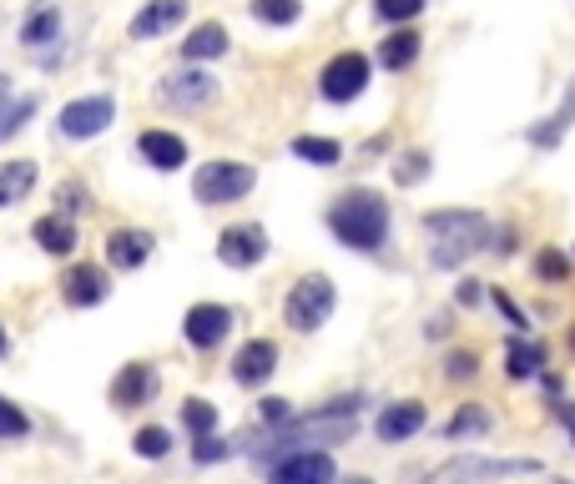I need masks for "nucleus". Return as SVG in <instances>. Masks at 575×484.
Returning a JSON list of instances; mask_svg holds the SVG:
<instances>
[{
    "label": "nucleus",
    "mask_w": 575,
    "mask_h": 484,
    "mask_svg": "<svg viewBox=\"0 0 575 484\" xmlns=\"http://www.w3.org/2000/svg\"><path fill=\"white\" fill-rule=\"evenodd\" d=\"M131 449H137V459H167L172 455V434L162 429V424H146V429H137Z\"/></svg>",
    "instance_id": "nucleus-31"
},
{
    "label": "nucleus",
    "mask_w": 575,
    "mask_h": 484,
    "mask_svg": "<svg viewBox=\"0 0 575 484\" xmlns=\"http://www.w3.org/2000/svg\"><path fill=\"white\" fill-rule=\"evenodd\" d=\"M480 439V434H490V414H484L480 404H459V414L445 424V439Z\"/></svg>",
    "instance_id": "nucleus-29"
},
{
    "label": "nucleus",
    "mask_w": 575,
    "mask_h": 484,
    "mask_svg": "<svg viewBox=\"0 0 575 484\" xmlns=\"http://www.w3.org/2000/svg\"><path fill=\"white\" fill-rule=\"evenodd\" d=\"M298 162H308V167H339L343 162V146L333 142V137H293V146H288Z\"/></svg>",
    "instance_id": "nucleus-26"
},
{
    "label": "nucleus",
    "mask_w": 575,
    "mask_h": 484,
    "mask_svg": "<svg viewBox=\"0 0 575 484\" xmlns=\"http://www.w3.org/2000/svg\"><path fill=\"white\" fill-rule=\"evenodd\" d=\"M237 445H227V439H218V434H208V439H192V459L197 464H218V459H227Z\"/></svg>",
    "instance_id": "nucleus-38"
},
{
    "label": "nucleus",
    "mask_w": 575,
    "mask_h": 484,
    "mask_svg": "<svg viewBox=\"0 0 575 484\" xmlns=\"http://www.w3.org/2000/svg\"><path fill=\"white\" fill-rule=\"evenodd\" d=\"M419 51H424V36H419L414 26H394L389 36L379 40V66L384 71H409V66L419 61Z\"/></svg>",
    "instance_id": "nucleus-20"
},
{
    "label": "nucleus",
    "mask_w": 575,
    "mask_h": 484,
    "mask_svg": "<svg viewBox=\"0 0 575 484\" xmlns=\"http://www.w3.org/2000/svg\"><path fill=\"white\" fill-rule=\"evenodd\" d=\"M183 21H187V0H146L142 11L131 15L127 36L131 40H157V36H167V31H177Z\"/></svg>",
    "instance_id": "nucleus-16"
},
{
    "label": "nucleus",
    "mask_w": 575,
    "mask_h": 484,
    "mask_svg": "<svg viewBox=\"0 0 575 484\" xmlns=\"http://www.w3.org/2000/svg\"><path fill=\"white\" fill-rule=\"evenodd\" d=\"M480 298H484V288L474 283V278H465V283L455 288V303H459V308H480Z\"/></svg>",
    "instance_id": "nucleus-41"
},
{
    "label": "nucleus",
    "mask_w": 575,
    "mask_h": 484,
    "mask_svg": "<svg viewBox=\"0 0 575 484\" xmlns=\"http://www.w3.org/2000/svg\"><path fill=\"white\" fill-rule=\"evenodd\" d=\"M157 389H162L157 368L137 358V364H121V374L112 379V404H117V409H142V404L157 399Z\"/></svg>",
    "instance_id": "nucleus-13"
},
{
    "label": "nucleus",
    "mask_w": 575,
    "mask_h": 484,
    "mask_svg": "<svg viewBox=\"0 0 575 484\" xmlns=\"http://www.w3.org/2000/svg\"><path fill=\"white\" fill-rule=\"evenodd\" d=\"M31 237L40 243V252H51V258H71L77 252V217H66V212H46V217H36V227H31Z\"/></svg>",
    "instance_id": "nucleus-19"
},
{
    "label": "nucleus",
    "mask_w": 575,
    "mask_h": 484,
    "mask_svg": "<svg viewBox=\"0 0 575 484\" xmlns=\"http://www.w3.org/2000/svg\"><path fill=\"white\" fill-rule=\"evenodd\" d=\"M152 248H157V237L146 233V227H117V233H106V262L117 273H137L152 258Z\"/></svg>",
    "instance_id": "nucleus-15"
},
{
    "label": "nucleus",
    "mask_w": 575,
    "mask_h": 484,
    "mask_svg": "<svg viewBox=\"0 0 575 484\" xmlns=\"http://www.w3.org/2000/svg\"><path fill=\"white\" fill-rule=\"evenodd\" d=\"M424 339H449V314H434L430 323H424Z\"/></svg>",
    "instance_id": "nucleus-44"
},
{
    "label": "nucleus",
    "mask_w": 575,
    "mask_h": 484,
    "mask_svg": "<svg viewBox=\"0 0 575 484\" xmlns=\"http://www.w3.org/2000/svg\"><path fill=\"white\" fill-rule=\"evenodd\" d=\"M571 354H575V328H571Z\"/></svg>",
    "instance_id": "nucleus-47"
},
{
    "label": "nucleus",
    "mask_w": 575,
    "mask_h": 484,
    "mask_svg": "<svg viewBox=\"0 0 575 484\" xmlns=\"http://www.w3.org/2000/svg\"><path fill=\"white\" fill-rule=\"evenodd\" d=\"M349 484H374V480H349Z\"/></svg>",
    "instance_id": "nucleus-48"
},
{
    "label": "nucleus",
    "mask_w": 575,
    "mask_h": 484,
    "mask_svg": "<svg viewBox=\"0 0 575 484\" xmlns=\"http://www.w3.org/2000/svg\"><path fill=\"white\" fill-rule=\"evenodd\" d=\"M61 40V11L56 5H36V11L21 21V46L40 51V46H56Z\"/></svg>",
    "instance_id": "nucleus-24"
},
{
    "label": "nucleus",
    "mask_w": 575,
    "mask_h": 484,
    "mask_svg": "<svg viewBox=\"0 0 575 484\" xmlns=\"http://www.w3.org/2000/svg\"><path fill=\"white\" fill-rule=\"evenodd\" d=\"M490 298H495V308H500V314H505V323H511L515 333H525V328H530V318H525V308H520V303H515L505 288H495V293H490Z\"/></svg>",
    "instance_id": "nucleus-39"
},
{
    "label": "nucleus",
    "mask_w": 575,
    "mask_h": 484,
    "mask_svg": "<svg viewBox=\"0 0 575 484\" xmlns=\"http://www.w3.org/2000/svg\"><path fill=\"white\" fill-rule=\"evenodd\" d=\"M324 223L349 252H368V258H374V252L389 243L394 212H389V202H384V192H374V187H349V192H339L328 202Z\"/></svg>",
    "instance_id": "nucleus-1"
},
{
    "label": "nucleus",
    "mask_w": 575,
    "mask_h": 484,
    "mask_svg": "<svg viewBox=\"0 0 575 484\" xmlns=\"http://www.w3.org/2000/svg\"><path fill=\"white\" fill-rule=\"evenodd\" d=\"M273 368H278V343L273 339H248L233 354V383H243V389H262V383L273 379Z\"/></svg>",
    "instance_id": "nucleus-12"
},
{
    "label": "nucleus",
    "mask_w": 575,
    "mask_h": 484,
    "mask_svg": "<svg viewBox=\"0 0 575 484\" xmlns=\"http://www.w3.org/2000/svg\"><path fill=\"white\" fill-rule=\"evenodd\" d=\"M112 121H117V102L96 92V96H77V102H66L61 117H56V131H61L66 142H92V137H102Z\"/></svg>",
    "instance_id": "nucleus-7"
},
{
    "label": "nucleus",
    "mask_w": 575,
    "mask_h": 484,
    "mask_svg": "<svg viewBox=\"0 0 575 484\" xmlns=\"http://www.w3.org/2000/svg\"><path fill=\"white\" fill-rule=\"evenodd\" d=\"M253 21H262V26H293L303 15V0H253L248 5Z\"/></svg>",
    "instance_id": "nucleus-27"
},
{
    "label": "nucleus",
    "mask_w": 575,
    "mask_h": 484,
    "mask_svg": "<svg viewBox=\"0 0 575 484\" xmlns=\"http://www.w3.org/2000/svg\"><path fill=\"white\" fill-rule=\"evenodd\" d=\"M258 187V172L248 162H233V157H218V162H202L192 172V197L202 208H227V202H243V197Z\"/></svg>",
    "instance_id": "nucleus-4"
},
{
    "label": "nucleus",
    "mask_w": 575,
    "mask_h": 484,
    "mask_svg": "<svg viewBox=\"0 0 575 484\" xmlns=\"http://www.w3.org/2000/svg\"><path fill=\"white\" fill-rule=\"evenodd\" d=\"M36 106H40L36 92H31V96H15V102L5 106V111H0V142H5V137H15V131L26 127V121L36 117Z\"/></svg>",
    "instance_id": "nucleus-32"
},
{
    "label": "nucleus",
    "mask_w": 575,
    "mask_h": 484,
    "mask_svg": "<svg viewBox=\"0 0 575 484\" xmlns=\"http://www.w3.org/2000/svg\"><path fill=\"white\" fill-rule=\"evenodd\" d=\"M424 5H430V0H374V15L389 21V26H404V21H414Z\"/></svg>",
    "instance_id": "nucleus-34"
},
{
    "label": "nucleus",
    "mask_w": 575,
    "mask_h": 484,
    "mask_svg": "<svg viewBox=\"0 0 575 484\" xmlns=\"http://www.w3.org/2000/svg\"><path fill=\"white\" fill-rule=\"evenodd\" d=\"M258 420L268 424V429H283V424H293V409H288V399H262Z\"/></svg>",
    "instance_id": "nucleus-40"
},
{
    "label": "nucleus",
    "mask_w": 575,
    "mask_h": 484,
    "mask_svg": "<svg viewBox=\"0 0 575 484\" xmlns=\"http://www.w3.org/2000/svg\"><path fill=\"white\" fill-rule=\"evenodd\" d=\"M424 233L434 237L430 243V262L439 273H455L474 252L495 248V223L474 208H439V212H424Z\"/></svg>",
    "instance_id": "nucleus-2"
},
{
    "label": "nucleus",
    "mask_w": 575,
    "mask_h": 484,
    "mask_svg": "<svg viewBox=\"0 0 575 484\" xmlns=\"http://www.w3.org/2000/svg\"><path fill=\"white\" fill-rule=\"evenodd\" d=\"M26 434H31V420L0 393V439H26Z\"/></svg>",
    "instance_id": "nucleus-37"
},
{
    "label": "nucleus",
    "mask_w": 575,
    "mask_h": 484,
    "mask_svg": "<svg viewBox=\"0 0 575 484\" xmlns=\"http://www.w3.org/2000/svg\"><path fill=\"white\" fill-rule=\"evenodd\" d=\"M262 258H268V233H262V223H233L218 237V262H223V268H258Z\"/></svg>",
    "instance_id": "nucleus-11"
},
{
    "label": "nucleus",
    "mask_w": 575,
    "mask_h": 484,
    "mask_svg": "<svg viewBox=\"0 0 575 484\" xmlns=\"http://www.w3.org/2000/svg\"><path fill=\"white\" fill-rule=\"evenodd\" d=\"M515 248H520V233H515V227H500V233H495V252H500V258H511Z\"/></svg>",
    "instance_id": "nucleus-42"
},
{
    "label": "nucleus",
    "mask_w": 575,
    "mask_h": 484,
    "mask_svg": "<svg viewBox=\"0 0 575 484\" xmlns=\"http://www.w3.org/2000/svg\"><path fill=\"white\" fill-rule=\"evenodd\" d=\"M430 172H434V157L424 152V146H414V152H404V157L394 162V182H399V187H419Z\"/></svg>",
    "instance_id": "nucleus-30"
},
{
    "label": "nucleus",
    "mask_w": 575,
    "mask_h": 484,
    "mask_svg": "<svg viewBox=\"0 0 575 484\" xmlns=\"http://www.w3.org/2000/svg\"><path fill=\"white\" fill-rule=\"evenodd\" d=\"M11 106V76H0V111Z\"/></svg>",
    "instance_id": "nucleus-45"
},
{
    "label": "nucleus",
    "mask_w": 575,
    "mask_h": 484,
    "mask_svg": "<svg viewBox=\"0 0 575 484\" xmlns=\"http://www.w3.org/2000/svg\"><path fill=\"white\" fill-rule=\"evenodd\" d=\"M36 182H40V167H36L31 157L0 162V208H15V202H26Z\"/></svg>",
    "instance_id": "nucleus-21"
},
{
    "label": "nucleus",
    "mask_w": 575,
    "mask_h": 484,
    "mask_svg": "<svg viewBox=\"0 0 575 484\" xmlns=\"http://www.w3.org/2000/svg\"><path fill=\"white\" fill-rule=\"evenodd\" d=\"M218 56H227V31L218 26V21H202V26H192V36L183 40V61H218Z\"/></svg>",
    "instance_id": "nucleus-25"
},
{
    "label": "nucleus",
    "mask_w": 575,
    "mask_h": 484,
    "mask_svg": "<svg viewBox=\"0 0 575 484\" xmlns=\"http://www.w3.org/2000/svg\"><path fill=\"white\" fill-rule=\"evenodd\" d=\"M368 81H374V61H368L364 51H339L318 71V96L333 106H349L368 92Z\"/></svg>",
    "instance_id": "nucleus-5"
},
{
    "label": "nucleus",
    "mask_w": 575,
    "mask_h": 484,
    "mask_svg": "<svg viewBox=\"0 0 575 484\" xmlns=\"http://www.w3.org/2000/svg\"><path fill=\"white\" fill-rule=\"evenodd\" d=\"M536 459H455L449 474L459 480H495V474H536Z\"/></svg>",
    "instance_id": "nucleus-23"
},
{
    "label": "nucleus",
    "mask_w": 575,
    "mask_h": 484,
    "mask_svg": "<svg viewBox=\"0 0 575 484\" xmlns=\"http://www.w3.org/2000/svg\"><path fill=\"white\" fill-rule=\"evenodd\" d=\"M339 480V464L328 449H298V455H283L268 470V484H333Z\"/></svg>",
    "instance_id": "nucleus-8"
},
{
    "label": "nucleus",
    "mask_w": 575,
    "mask_h": 484,
    "mask_svg": "<svg viewBox=\"0 0 575 484\" xmlns=\"http://www.w3.org/2000/svg\"><path fill=\"white\" fill-rule=\"evenodd\" d=\"M86 202H92L86 182H61V187H56V212H66V217H77V212H86Z\"/></svg>",
    "instance_id": "nucleus-36"
},
{
    "label": "nucleus",
    "mask_w": 575,
    "mask_h": 484,
    "mask_svg": "<svg viewBox=\"0 0 575 484\" xmlns=\"http://www.w3.org/2000/svg\"><path fill=\"white\" fill-rule=\"evenodd\" d=\"M545 374V349L530 339H511L505 343V379L525 383V379H540Z\"/></svg>",
    "instance_id": "nucleus-22"
},
{
    "label": "nucleus",
    "mask_w": 575,
    "mask_h": 484,
    "mask_svg": "<svg viewBox=\"0 0 575 484\" xmlns=\"http://www.w3.org/2000/svg\"><path fill=\"white\" fill-rule=\"evenodd\" d=\"M333 303H339L333 278L328 273H303L283 298V323L293 328V333H318V328L333 318Z\"/></svg>",
    "instance_id": "nucleus-3"
},
{
    "label": "nucleus",
    "mask_w": 575,
    "mask_h": 484,
    "mask_svg": "<svg viewBox=\"0 0 575 484\" xmlns=\"http://www.w3.org/2000/svg\"><path fill=\"white\" fill-rule=\"evenodd\" d=\"M183 333L192 349H202V354H212L218 343L233 333V308H223V303H192L183 318Z\"/></svg>",
    "instance_id": "nucleus-10"
},
{
    "label": "nucleus",
    "mask_w": 575,
    "mask_h": 484,
    "mask_svg": "<svg viewBox=\"0 0 575 484\" xmlns=\"http://www.w3.org/2000/svg\"><path fill=\"white\" fill-rule=\"evenodd\" d=\"M0 354H5V328H0Z\"/></svg>",
    "instance_id": "nucleus-46"
},
{
    "label": "nucleus",
    "mask_w": 575,
    "mask_h": 484,
    "mask_svg": "<svg viewBox=\"0 0 575 484\" xmlns=\"http://www.w3.org/2000/svg\"><path fill=\"white\" fill-rule=\"evenodd\" d=\"M424 424H430V409L419 404V399H399V404H384L379 409L374 434H379L384 445H404V439H414Z\"/></svg>",
    "instance_id": "nucleus-14"
},
{
    "label": "nucleus",
    "mask_w": 575,
    "mask_h": 484,
    "mask_svg": "<svg viewBox=\"0 0 575 484\" xmlns=\"http://www.w3.org/2000/svg\"><path fill=\"white\" fill-rule=\"evenodd\" d=\"M474 374H480V354H470V349H455V354L445 358V379L449 383H470Z\"/></svg>",
    "instance_id": "nucleus-35"
},
{
    "label": "nucleus",
    "mask_w": 575,
    "mask_h": 484,
    "mask_svg": "<svg viewBox=\"0 0 575 484\" xmlns=\"http://www.w3.org/2000/svg\"><path fill=\"white\" fill-rule=\"evenodd\" d=\"M571 121H575V76H571V86H565L561 106H555L550 117H540L536 127L525 131V142L536 146V152H555V146L565 142V131H571Z\"/></svg>",
    "instance_id": "nucleus-18"
},
{
    "label": "nucleus",
    "mask_w": 575,
    "mask_h": 484,
    "mask_svg": "<svg viewBox=\"0 0 575 484\" xmlns=\"http://www.w3.org/2000/svg\"><path fill=\"white\" fill-rule=\"evenodd\" d=\"M137 157H142L146 167H157V172H183L187 167V142L177 137V131L152 127V131L137 137Z\"/></svg>",
    "instance_id": "nucleus-17"
},
{
    "label": "nucleus",
    "mask_w": 575,
    "mask_h": 484,
    "mask_svg": "<svg viewBox=\"0 0 575 484\" xmlns=\"http://www.w3.org/2000/svg\"><path fill=\"white\" fill-rule=\"evenodd\" d=\"M157 96L172 111H208V106L218 102V76L187 61L183 71H167V76L157 81Z\"/></svg>",
    "instance_id": "nucleus-6"
},
{
    "label": "nucleus",
    "mask_w": 575,
    "mask_h": 484,
    "mask_svg": "<svg viewBox=\"0 0 575 484\" xmlns=\"http://www.w3.org/2000/svg\"><path fill=\"white\" fill-rule=\"evenodd\" d=\"M536 278L540 283H571V258L561 248H540L536 252Z\"/></svg>",
    "instance_id": "nucleus-33"
},
{
    "label": "nucleus",
    "mask_w": 575,
    "mask_h": 484,
    "mask_svg": "<svg viewBox=\"0 0 575 484\" xmlns=\"http://www.w3.org/2000/svg\"><path fill=\"white\" fill-rule=\"evenodd\" d=\"M555 420L565 424V434H571V445H575V404L571 399H555Z\"/></svg>",
    "instance_id": "nucleus-43"
},
{
    "label": "nucleus",
    "mask_w": 575,
    "mask_h": 484,
    "mask_svg": "<svg viewBox=\"0 0 575 484\" xmlns=\"http://www.w3.org/2000/svg\"><path fill=\"white\" fill-rule=\"evenodd\" d=\"M61 298L66 308H102L112 298V273L96 262H71L61 278Z\"/></svg>",
    "instance_id": "nucleus-9"
},
{
    "label": "nucleus",
    "mask_w": 575,
    "mask_h": 484,
    "mask_svg": "<svg viewBox=\"0 0 575 484\" xmlns=\"http://www.w3.org/2000/svg\"><path fill=\"white\" fill-rule=\"evenodd\" d=\"M183 429L192 434V439L218 434V404H208V399H187L183 404Z\"/></svg>",
    "instance_id": "nucleus-28"
}]
</instances>
